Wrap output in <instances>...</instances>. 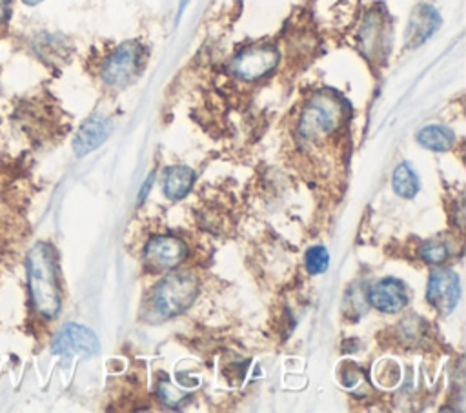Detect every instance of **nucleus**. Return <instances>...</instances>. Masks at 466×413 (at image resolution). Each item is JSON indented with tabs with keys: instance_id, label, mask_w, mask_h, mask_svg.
<instances>
[{
	"instance_id": "4",
	"label": "nucleus",
	"mask_w": 466,
	"mask_h": 413,
	"mask_svg": "<svg viewBox=\"0 0 466 413\" xmlns=\"http://www.w3.org/2000/svg\"><path fill=\"white\" fill-rule=\"evenodd\" d=\"M144 64V47L137 40L120 44L102 65V80L106 86L120 89L126 87L138 73Z\"/></svg>"
},
{
	"instance_id": "5",
	"label": "nucleus",
	"mask_w": 466,
	"mask_h": 413,
	"mask_svg": "<svg viewBox=\"0 0 466 413\" xmlns=\"http://www.w3.org/2000/svg\"><path fill=\"white\" fill-rule=\"evenodd\" d=\"M391 42V22L388 13L371 9L364 15L362 25L359 29V45L362 55L370 62H380L388 56Z\"/></svg>"
},
{
	"instance_id": "8",
	"label": "nucleus",
	"mask_w": 466,
	"mask_h": 413,
	"mask_svg": "<svg viewBox=\"0 0 466 413\" xmlns=\"http://www.w3.org/2000/svg\"><path fill=\"white\" fill-rule=\"evenodd\" d=\"M459 298H461V282L457 273L451 269H435L428 280L426 300L441 315H448L455 309Z\"/></svg>"
},
{
	"instance_id": "13",
	"label": "nucleus",
	"mask_w": 466,
	"mask_h": 413,
	"mask_svg": "<svg viewBox=\"0 0 466 413\" xmlns=\"http://www.w3.org/2000/svg\"><path fill=\"white\" fill-rule=\"evenodd\" d=\"M195 182V173L187 166H171L164 175V193L171 200L184 198Z\"/></svg>"
},
{
	"instance_id": "7",
	"label": "nucleus",
	"mask_w": 466,
	"mask_h": 413,
	"mask_svg": "<svg viewBox=\"0 0 466 413\" xmlns=\"http://www.w3.org/2000/svg\"><path fill=\"white\" fill-rule=\"evenodd\" d=\"M187 255L186 244L171 235H158L147 240L144 247V264L149 271H166L178 266Z\"/></svg>"
},
{
	"instance_id": "20",
	"label": "nucleus",
	"mask_w": 466,
	"mask_h": 413,
	"mask_svg": "<svg viewBox=\"0 0 466 413\" xmlns=\"http://www.w3.org/2000/svg\"><path fill=\"white\" fill-rule=\"evenodd\" d=\"M42 0H24V4H27V5H36V4H40Z\"/></svg>"
},
{
	"instance_id": "11",
	"label": "nucleus",
	"mask_w": 466,
	"mask_h": 413,
	"mask_svg": "<svg viewBox=\"0 0 466 413\" xmlns=\"http://www.w3.org/2000/svg\"><path fill=\"white\" fill-rule=\"evenodd\" d=\"M408 289L397 278H382L368 291V302L382 313H399L408 306Z\"/></svg>"
},
{
	"instance_id": "17",
	"label": "nucleus",
	"mask_w": 466,
	"mask_h": 413,
	"mask_svg": "<svg viewBox=\"0 0 466 413\" xmlns=\"http://www.w3.org/2000/svg\"><path fill=\"white\" fill-rule=\"evenodd\" d=\"M451 249L446 242H439V240H430V242H424L419 249V255L424 262L428 264H442L448 260Z\"/></svg>"
},
{
	"instance_id": "1",
	"label": "nucleus",
	"mask_w": 466,
	"mask_h": 413,
	"mask_svg": "<svg viewBox=\"0 0 466 413\" xmlns=\"http://www.w3.org/2000/svg\"><path fill=\"white\" fill-rule=\"evenodd\" d=\"M27 284L33 309L44 318H55L60 311L62 298L55 251L47 242L35 244L27 253Z\"/></svg>"
},
{
	"instance_id": "9",
	"label": "nucleus",
	"mask_w": 466,
	"mask_h": 413,
	"mask_svg": "<svg viewBox=\"0 0 466 413\" xmlns=\"http://www.w3.org/2000/svg\"><path fill=\"white\" fill-rule=\"evenodd\" d=\"M100 349L96 335L80 324H66L55 335L51 351L55 355H95Z\"/></svg>"
},
{
	"instance_id": "18",
	"label": "nucleus",
	"mask_w": 466,
	"mask_h": 413,
	"mask_svg": "<svg viewBox=\"0 0 466 413\" xmlns=\"http://www.w3.org/2000/svg\"><path fill=\"white\" fill-rule=\"evenodd\" d=\"M9 4L11 0H0V22H4L9 16Z\"/></svg>"
},
{
	"instance_id": "6",
	"label": "nucleus",
	"mask_w": 466,
	"mask_h": 413,
	"mask_svg": "<svg viewBox=\"0 0 466 413\" xmlns=\"http://www.w3.org/2000/svg\"><path fill=\"white\" fill-rule=\"evenodd\" d=\"M279 64V51L271 44H255L244 47L231 60V73L244 82H255L269 75Z\"/></svg>"
},
{
	"instance_id": "2",
	"label": "nucleus",
	"mask_w": 466,
	"mask_h": 413,
	"mask_svg": "<svg viewBox=\"0 0 466 413\" xmlns=\"http://www.w3.org/2000/svg\"><path fill=\"white\" fill-rule=\"evenodd\" d=\"M348 118L346 102L333 91L315 93L299 116V135L308 142H322L335 135Z\"/></svg>"
},
{
	"instance_id": "15",
	"label": "nucleus",
	"mask_w": 466,
	"mask_h": 413,
	"mask_svg": "<svg viewBox=\"0 0 466 413\" xmlns=\"http://www.w3.org/2000/svg\"><path fill=\"white\" fill-rule=\"evenodd\" d=\"M393 191L402 198H413L419 193V178L413 171V167L406 162L399 164L391 176Z\"/></svg>"
},
{
	"instance_id": "19",
	"label": "nucleus",
	"mask_w": 466,
	"mask_h": 413,
	"mask_svg": "<svg viewBox=\"0 0 466 413\" xmlns=\"http://www.w3.org/2000/svg\"><path fill=\"white\" fill-rule=\"evenodd\" d=\"M151 182H153V175H149L147 182H144V187H142V191H140V195H138V202H142V200H144V195L149 191V186H151Z\"/></svg>"
},
{
	"instance_id": "3",
	"label": "nucleus",
	"mask_w": 466,
	"mask_h": 413,
	"mask_svg": "<svg viewBox=\"0 0 466 413\" xmlns=\"http://www.w3.org/2000/svg\"><path fill=\"white\" fill-rule=\"evenodd\" d=\"M198 293V282L189 271L166 275L153 289L151 306L162 318H173L184 313Z\"/></svg>"
},
{
	"instance_id": "16",
	"label": "nucleus",
	"mask_w": 466,
	"mask_h": 413,
	"mask_svg": "<svg viewBox=\"0 0 466 413\" xmlns=\"http://www.w3.org/2000/svg\"><path fill=\"white\" fill-rule=\"evenodd\" d=\"M306 271L309 275H322L329 266V255L324 246H313L304 255Z\"/></svg>"
},
{
	"instance_id": "12",
	"label": "nucleus",
	"mask_w": 466,
	"mask_h": 413,
	"mask_svg": "<svg viewBox=\"0 0 466 413\" xmlns=\"http://www.w3.org/2000/svg\"><path fill=\"white\" fill-rule=\"evenodd\" d=\"M113 131V124L106 115H91L76 131L73 138V151L76 156H84L100 147Z\"/></svg>"
},
{
	"instance_id": "10",
	"label": "nucleus",
	"mask_w": 466,
	"mask_h": 413,
	"mask_svg": "<svg viewBox=\"0 0 466 413\" xmlns=\"http://www.w3.org/2000/svg\"><path fill=\"white\" fill-rule=\"evenodd\" d=\"M439 25H441V15L431 4L415 5L408 18V25L404 33L406 47L410 49L419 47L439 29Z\"/></svg>"
},
{
	"instance_id": "14",
	"label": "nucleus",
	"mask_w": 466,
	"mask_h": 413,
	"mask_svg": "<svg viewBox=\"0 0 466 413\" xmlns=\"http://www.w3.org/2000/svg\"><path fill=\"white\" fill-rule=\"evenodd\" d=\"M417 142L422 147L431 149V151H448L455 144V135L446 126L431 124V126H424L422 129H419Z\"/></svg>"
}]
</instances>
